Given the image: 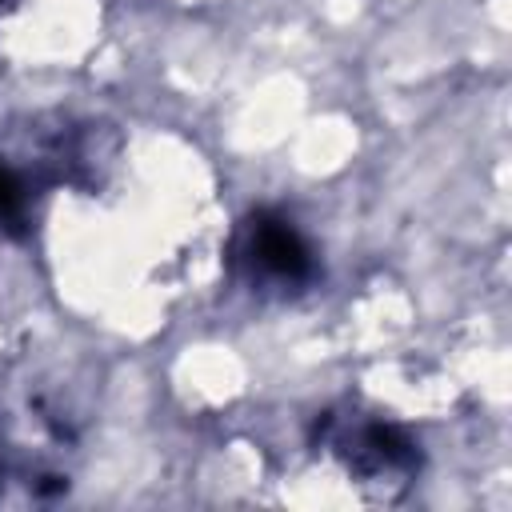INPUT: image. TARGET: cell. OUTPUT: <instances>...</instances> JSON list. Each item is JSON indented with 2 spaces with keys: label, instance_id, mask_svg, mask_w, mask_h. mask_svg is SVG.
Masks as SVG:
<instances>
[{
  "label": "cell",
  "instance_id": "cell-1",
  "mask_svg": "<svg viewBox=\"0 0 512 512\" xmlns=\"http://www.w3.org/2000/svg\"><path fill=\"white\" fill-rule=\"evenodd\" d=\"M232 252H236V268L264 288H300L316 272L308 240L280 212H252L240 224Z\"/></svg>",
  "mask_w": 512,
  "mask_h": 512
},
{
  "label": "cell",
  "instance_id": "cell-2",
  "mask_svg": "<svg viewBox=\"0 0 512 512\" xmlns=\"http://www.w3.org/2000/svg\"><path fill=\"white\" fill-rule=\"evenodd\" d=\"M324 444L360 476H412L416 464H420V452L416 444L396 428V424H384V420H356V424H344V420H324Z\"/></svg>",
  "mask_w": 512,
  "mask_h": 512
},
{
  "label": "cell",
  "instance_id": "cell-3",
  "mask_svg": "<svg viewBox=\"0 0 512 512\" xmlns=\"http://www.w3.org/2000/svg\"><path fill=\"white\" fill-rule=\"evenodd\" d=\"M28 216V192L24 180L12 172V164L0 156V228H16Z\"/></svg>",
  "mask_w": 512,
  "mask_h": 512
}]
</instances>
